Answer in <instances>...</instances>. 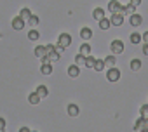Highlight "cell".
<instances>
[{"label": "cell", "mask_w": 148, "mask_h": 132, "mask_svg": "<svg viewBox=\"0 0 148 132\" xmlns=\"http://www.w3.org/2000/svg\"><path fill=\"white\" fill-rule=\"evenodd\" d=\"M40 73L42 75H51L52 73V63H42V66H40Z\"/></svg>", "instance_id": "8fae6325"}, {"label": "cell", "mask_w": 148, "mask_h": 132, "mask_svg": "<svg viewBox=\"0 0 148 132\" xmlns=\"http://www.w3.org/2000/svg\"><path fill=\"white\" fill-rule=\"evenodd\" d=\"M75 64H79V66H86V56L79 52V54L75 56Z\"/></svg>", "instance_id": "484cf974"}, {"label": "cell", "mask_w": 148, "mask_h": 132, "mask_svg": "<svg viewBox=\"0 0 148 132\" xmlns=\"http://www.w3.org/2000/svg\"><path fill=\"white\" fill-rule=\"evenodd\" d=\"M25 23H26L25 19H21L19 16H16V18H12V21H11V26H12L16 31H21V30L25 28Z\"/></svg>", "instance_id": "52a82bcc"}, {"label": "cell", "mask_w": 148, "mask_h": 132, "mask_svg": "<svg viewBox=\"0 0 148 132\" xmlns=\"http://www.w3.org/2000/svg\"><path fill=\"white\" fill-rule=\"evenodd\" d=\"M33 52H35V56H37L38 59H42V57H44V56L47 54V52H45V45H37Z\"/></svg>", "instance_id": "d6986e66"}, {"label": "cell", "mask_w": 148, "mask_h": 132, "mask_svg": "<svg viewBox=\"0 0 148 132\" xmlns=\"http://www.w3.org/2000/svg\"><path fill=\"white\" fill-rule=\"evenodd\" d=\"M131 44H134V45H138V44H141L143 42V37H141V33H138V31H134V33H131Z\"/></svg>", "instance_id": "9a60e30c"}, {"label": "cell", "mask_w": 148, "mask_h": 132, "mask_svg": "<svg viewBox=\"0 0 148 132\" xmlns=\"http://www.w3.org/2000/svg\"><path fill=\"white\" fill-rule=\"evenodd\" d=\"M40 38V33H38V30H35V28H32L30 31H28V40H38Z\"/></svg>", "instance_id": "44dd1931"}, {"label": "cell", "mask_w": 148, "mask_h": 132, "mask_svg": "<svg viewBox=\"0 0 148 132\" xmlns=\"http://www.w3.org/2000/svg\"><path fill=\"white\" fill-rule=\"evenodd\" d=\"M136 12V7L134 5H131V4H127V5H124V14H134Z\"/></svg>", "instance_id": "f1b7e54d"}, {"label": "cell", "mask_w": 148, "mask_h": 132, "mask_svg": "<svg viewBox=\"0 0 148 132\" xmlns=\"http://www.w3.org/2000/svg\"><path fill=\"white\" fill-rule=\"evenodd\" d=\"M106 14H105V9H101V7H96L94 11H92V18L96 19V21H99V19H103Z\"/></svg>", "instance_id": "4fadbf2b"}, {"label": "cell", "mask_w": 148, "mask_h": 132, "mask_svg": "<svg viewBox=\"0 0 148 132\" xmlns=\"http://www.w3.org/2000/svg\"><path fill=\"white\" fill-rule=\"evenodd\" d=\"M98 23H99V28H101V30H108V28H112V21H110L106 16H105L103 19H99Z\"/></svg>", "instance_id": "ac0fdd59"}, {"label": "cell", "mask_w": 148, "mask_h": 132, "mask_svg": "<svg viewBox=\"0 0 148 132\" xmlns=\"http://www.w3.org/2000/svg\"><path fill=\"white\" fill-rule=\"evenodd\" d=\"M108 12H124V5L119 2V0H110L108 2Z\"/></svg>", "instance_id": "277c9868"}, {"label": "cell", "mask_w": 148, "mask_h": 132, "mask_svg": "<svg viewBox=\"0 0 148 132\" xmlns=\"http://www.w3.org/2000/svg\"><path fill=\"white\" fill-rule=\"evenodd\" d=\"M40 99H42V97L38 96V92H37V90H35V92H32V94L28 96V103H30V104H38V103H40Z\"/></svg>", "instance_id": "2e32d148"}, {"label": "cell", "mask_w": 148, "mask_h": 132, "mask_svg": "<svg viewBox=\"0 0 148 132\" xmlns=\"http://www.w3.org/2000/svg\"><path fill=\"white\" fill-rule=\"evenodd\" d=\"M129 23H131V26H136V28H138V26H141V23H143V18H141L139 14H136V12H134V14H131V18H129Z\"/></svg>", "instance_id": "9c48e42d"}, {"label": "cell", "mask_w": 148, "mask_h": 132, "mask_svg": "<svg viewBox=\"0 0 148 132\" xmlns=\"http://www.w3.org/2000/svg\"><path fill=\"white\" fill-rule=\"evenodd\" d=\"M120 77H122V73H120L119 68H115V66H110V68L106 70V80L108 82H119Z\"/></svg>", "instance_id": "6da1fadb"}, {"label": "cell", "mask_w": 148, "mask_h": 132, "mask_svg": "<svg viewBox=\"0 0 148 132\" xmlns=\"http://www.w3.org/2000/svg\"><path fill=\"white\" fill-rule=\"evenodd\" d=\"M30 26H38V23H40V19H38V16H35V14H32L30 16V19L26 21Z\"/></svg>", "instance_id": "4316f807"}, {"label": "cell", "mask_w": 148, "mask_h": 132, "mask_svg": "<svg viewBox=\"0 0 148 132\" xmlns=\"http://www.w3.org/2000/svg\"><path fill=\"white\" fill-rule=\"evenodd\" d=\"M91 50H92V47H91L87 42H86V44H82V45H80V49H79V52H80V54H84V56H89V54H91Z\"/></svg>", "instance_id": "ffe728a7"}, {"label": "cell", "mask_w": 148, "mask_h": 132, "mask_svg": "<svg viewBox=\"0 0 148 132\" xmlns=\"http://www.w3.org/2000/svg\"><path fill=\"white\" fill-rule=\"evenodd\" d=\"M94 63H96V57L92 54L86 56V68H94Z\"/></svg>", "instance_id": "7402d4cb"}, {"label": "cell", "mask_w": 148, "mask_h": 132, "mask_svg": "<svg viewBox=\"0 0 148 132\" xmlns=\"http://www.w3.org/2000/svg\"><path fill=\"white\" fill-rule=\"evenodd\" d=\"M66 111H68V115H70V116H77V115L80 113V110H79V106H77V104H73V103L66 106Z\"/></svg>", "instance_id": "7c38bea8"}, {"label": "cell", "mask_w": 148, "mask_h": 132, "mask_svg": "<svg viewBox=\"0 0 148 132\" xmlns=\"http://www.w3.org/2000/svg\"><path fill=\"white\" fill-rule=\"evenodd\" d=\"M68 75H70L71 78H77V77L80 75V66H79V64H71V66H68Z\"/></svg>", "instance_id": "ba28073f"}, {"label": "cell", "mask_w": 148, "mask_h": 132, "mask_svg": "<svg viewBox=\"0 0 148 132\" xmlns=\"http://www.w3.org/2000/svg\"><path fill=\"white\" fill-rule=\"evenodd\" d=\"M58 44H61L64 49L70 47V45H71V35H70V33H61V35L58 37Z\"/></svg>", "instance_id": "8992f818"}, {"label": "cell", "mask_w": 148, "mask_h": 132, "mask_svg": "<svg viewBox=\"0 0 148 132\" xmlns=\"http://www.w3.org/2000/svg\"><path fill=\"white\" fill-rule=\"evenodd\" d=\"M143 54L148 56V42H145V45H143Z\"/></svg>", "instance_id": "e575fe53"}, {"label": "cell", "mask_w": 148, "mask_h": 132, "mask_svg": "<svg viewBox=\"0 0 148 132\" xmlns=\"http://www.w3.org/2000/svg\"><path fill=\"white\" fill-rule=\"evenodd\" d=\"M141 64H143V63H141V59H132V61H131V70H132V71L141 70Z\"/></svg>", "instance_id": "cb8c5ba5"}, {"label": "cell", "mask_w": 148, "mask_h": 132, "mask_svg": "<svg viewBox=\"0 0 148 132\" xmlns=\"http://www.w3.org/2000/svg\"><path fill=\"white\" fill-rule=\"evenodd\" d=\"M110 50H112V54H124L125 45H124V42H122L120 38H115V40H112V44H110Z\"/></svg>", "instance_id": "7a4b0ae2"}, {"label": "cell", "mask_w": 148, "mask_h": 132, "mask_svg": "<svg viewBox=\"0 0 148 132\" xmlns=\"http://www.w3.org/2000/svg\"><path fill=\"white\" fill-rule=\"evenodd\" d=\"M45 52H47V54H52V52H56V45H52V44H47V45H45Z\"/></svg>", "instance_id": "f546056e"}, {"label": "cell", "mask_w": 148, "mask_h": 132, "mask_svg": "<svg viewBox=\"0 0 148 132\" xmlns=\"http://www.w3.org/2000/svg\"><path fill=\"white\" fill-rule=\"evenodd\" d=\"M5 130V118L0 116V132H4Z\"/></svg>", "instance_id": "1f68e13d"}, {"label": "cell", "mask_w": 148, "mask_h": 132, "mask_svg": "<svg viewBox=\"0 0 148 132\" xmlns=\"http://www.w3.org/2000/svg\"><path fill=\"white\" fill-rule=\"evenodd\" d=\"M80 38H82V40H91V38H92V30H91L89 26L80 28Z\"/></svg>", "instance_id": "30bf717a"}, {"label": "cell", "mask_w": 148, "mask_h": 132, "mask_svg": "<svg viewBox=\"0 0 148 132\" xmlns=\"http://www.w3.org/2000/svg\"><path fill=\"white\" fill-rule=\"evenodd\" d=\"M37 92H38L40 97H47V96H49V89H47L45 85H38V87H37Z\"/></svg>", "instance_id": "d4e9b609"}, {"label": "cell", "mask_w": 148, "mask_h": 132, "mask_svg": "<svg viewBox=\"0 0 148 132\" xmlns=\"http://www.w3.org/2000/svg\"><path fill=\"white\" fill-rule=\"evenodd\" d=\"M110 21H112V26H122L124 24V12H113L110 16Z\"/></svg>", "instance_id": "5b68a950"}, {"label": "cell", "mask_w": 148, "mask_h": 132, "mask_svg": "<svg viewBox=\"0 0 148 132\" xmlns=\"http://www.w3.org/2000/svg\"><path fill=\"white\" fill-rule=\"evenodd\" d=\"M139 116H143L145 120H148V103L139 108Z\"/></svg>", "instance_id": "83f0119b"}, {"label": "cell", "mask_w": 148, "mask_h": 132, "mask_svg": "<svg viewBox=\"0 0 148 132\" xmlns=\"http://www.w3.org/2000/svg\"><path fill=\"white\" fill-rule=\"evenodd\" d=\"M132 129L138 130V132H148V120H145L143 116H139V118L136 120V123H134Z\"/></svg>", "instance_id": "3957f363"}, {"label": "cell", "mask_w": 148, "mask_h": 132, "mask_svg": "<svg viewBox=\"0 0 148 132\" xmlns=\"http://www.w3.org/2000/svg\"><path fill=\"white\" fill-rule=\"evenodd\" d=\"M32 14H33V12H32V11H30L28 7H23V9L19 11V18H21V19H25V21H28Z\"/></svg>", "instance_id": "e0dca14e"}, {"label": "cell", "mask_w": 148, "mask_h": 132, "mask_svg": "<svg viewBox=\"0 0 148 132\" xmlns=\"http://www.w3.org/2000/svg\"><path fill=\"white\" fill-rule=\"evenodd\" d=\"M129 4H131V5H134V7H138V5L141 4V0H129Z\"/></svg>", "instance_id": "836d02e7"}, {"label": "cell", "mask_w": 148, "mask_h": 132, "mask_svg": "<svg viewBox=\"0 0 148 132\" xmlns=\"http://www.w3.org/2000/svg\"><path fill=\"white\" fill-rule=\"evenodd\" d=\"M105 68H106L105 61H103V59H96V63H94V70H96V71H103Z\"/></svg>", "instance_id": "603a6c76"}, {"label": "cell", "mask_w": 148, "mask_h": 132, "mask_svg": "<svg viewBox=\"0 0 148 132\" xmlns=\"http://www.w3.org/2000/svg\"><path fill=\"white\" fill-rule=\"evenodd\" d=\"M141 37H143V42H148V31H145Z\"/></svg>", "instance_id": "d590c367"}, {"label": "cell", "mask_w": 148, "mask_h": 132, "mask_svg": "<svg viewBox=\"0 0 148 132\" xmlns=\"http://www.w3.org/2000/svg\"><path fill=\"white\" fill-rule=\"evenodd\" d=\"M56 52H59V54H63V52H64V47H63L61 44H58V45H56Z\"/></svg>", "instance_id": "d6a6232c"}, {"label": "cell", "mask_w": 148, "mask_h": 132, "mask_svg": "<svg viewBox=\"0 0 148 132\" xmlns=\"http://www.w3.org/2000/svg\"><path fill=\"white\" fill-rule=\"evenodd\" d=\"M105 64H106V68H110V66H115V63H117V57H115V54H108L105 59Z\"/></svg>", "instance_id": "5bb4252c"}, {"label": "cell", "mask_w": 148, "mask_h": 132, "mask_svg": "<svg viewBox=\"0 0 148 132\" xmlns=\"http://www.w3.org/2000/svg\"><path fill=\"white\" fill-rule=\"evenodd\" d=\"M49 56H51V61H52V63H58V61H59V57H61V54H59V52H52V54H49Z\"/></svg>", "instance_id": "4dcf8cb0"}]
</instances>
